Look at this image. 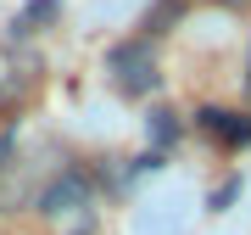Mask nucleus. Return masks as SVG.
I'll return each instance as SVG.
<instances>
[{"instance_id":"f257e3e1","label":"nucleus","mask_w":251,"mask_h":235,"mask_svg":"<svg viewBox=\"0 0 251 235\" xmlns=\"http://www.w3.org/2000/svg\"><path fill=\"white\" fill-rule=\"evenodd\" d=\"M39 218H45L50 235H95L100 207H95V190L84 174H62L39 190Z\"/></svg>"},{"instance_id":"f03ea898","label":"nucleus","mask_w":251,"mask_h":235,"mask_svg":"<svg viewBox=\"0 0 251 235\" xmlns=\"http://www.w3.org/2000/svg\"><path fill=\"white\" fill-rule=\"evenodd\" d=\"M106 79H112V90L117 95H151L156 90V51H151V39H123V45H112L106 51Z\"/></svg>"},{"instance_id":"7ed1b4c3","label":"nucleus","mask_w":251,"mask_h":235,"mask_svg":"<svg viewBox=\"0 0 251 235\" xmlns=\"http://www.w3.org/2000/svg\"><path fill=\"white\" fill-rule=\"evenodd\" d=\"M196 123H201L212 140H224V146H246V140H251V118L224 112V107H201V112H196Z\"/></svg>"},{"instance_id":"20e7f679","label":"nucleus","mask_w":251,"mask_h":235,"mask_svg":"<svg viewBox=\"0 0 251 235\" xmlns=\"http://www.w3.org/2000/svg\"><path fill=\"white\" fill-rule=\"evenodd\" d=\"M6 157H11V140H0V168H6Z\"/></svg>"},{"instance_id":"39448f33","label":"nucleus","mask_w":251,"mask_h":235,"mask_svg":"<svg viewBox=\"0 0 251 235\" xmlns=\"http://www.w3.org/2000/svg\"><path fill=\"white\" fill-rule=\"evenodd\" d=\"M246 95H251V56H246Z\"/></svg>"}]
</instances>
